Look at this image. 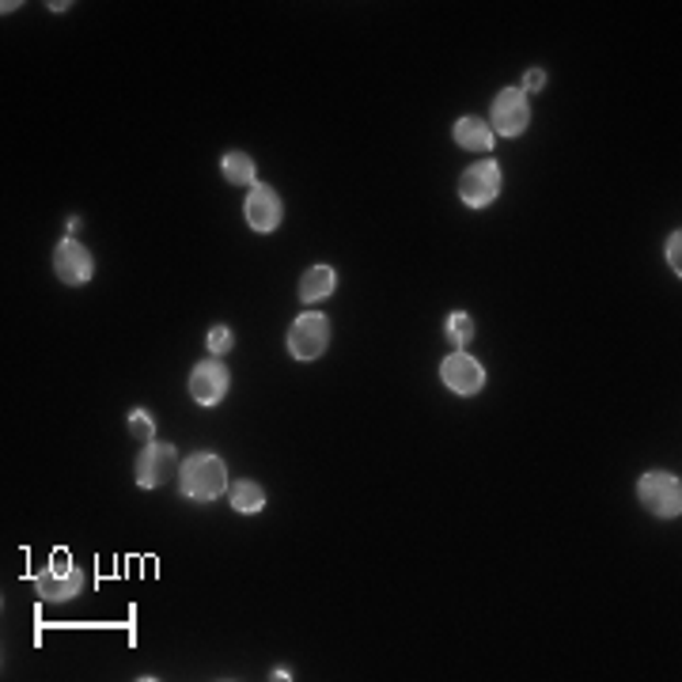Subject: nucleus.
<instances>
[{"label":"nucleus","instance_id":"nucleus-14","mask_svg":"<svg viewBox=\"0 0 682 682\" xmlns=\"http://www.w3.org/2000/svg\"><path fill=\"white\" fill-rule=\"evenodd\" d=\"M228 501H232V508H235V512L251 516V512H262V508H266V490H262L258 482H251V477H243V482L228 485Z\"/></svg>","mask_w":682,"mask_h":682},{"label":"nucleus","instance_id":"nucleus-7","mask_svg":"<svg viewBox=\"0 0 682 682\" xmlns=\"http://www.w3.org/2000/svg\"><path fill=\"white\" fill-rule=\"evenodd\" d=\"M440 380H443V387L448 391H455L459 398H471L477 395V391L485 387V372H482V364L474 361L466 349H455L451 356H443V364H440Z\"/></svg>","mask_w":682,"mask_h":682},{"label":"nucleus","instance_id":"nucleus-20","mask_svg":"<svg viewBox=\"0 0 682 682\" xmlns=\"http://www.w3.org/2000/svg\"><path fill=\"white\" fill-rule=\"evenodd\" d=\"M679 243H682V235H679V232L668 239V266L675 270V277L682 273V266H679Z\"/></svg>","mask_w":682,"mask_h":682},{"label":"nucleus","instance_id":"nucleus-2","mask_svg":"<svg viewBox=\"0 0 682 682\" xmlns=\"http://www.w3.org/2000/svg\"><path fill=\"white\" fill-rule=\"evenodd\" d=\"M637 501H641L652 516L679 519L682 516V482L675 474H663V471L641 474V482H637Z\"/></svg>","mask_w":682,"mask_h":682},{"label":"nucleus","instance_id":"nucleus-13","mask_svg":"<svg viewBox=\"0 0 682 682\" xmlns=\"http://www.w3.org/2000/svg\"><path fill=\"white\" fill-rule=\"evenodd\" d=\"M334 285H338V273L334 270H330V266H311L300 277V300L304 304L327 300V296L334 293Z\"/></svg>","mask_w":682,"mask_h":682},{"label":"nucleus","instance_id":"nucleus-1","mask_svg":"<svg viewBox=\"0 0 682 682\" xmlns=\"http://www.w3.org/2000/svg\"><path fill=\"white\" fill-rule=\"evenodd\" d=\"M178 482H183V497L209 505L220 493H228V466L212 451H198V455H190L178 466Z\"/></svg>","mask_w":682,"mask_h":682},{"label":"nucleus","instance_id":"nucleus-15","mask_svg":"<svg viewBox=\"0 0 682 682\" xmlns=\"http://www.w3.org/2000/svg\"><path fill=\"white\" fill-rule=\"evenodd\" d=\"M220 170H224V178L232 186H254V160L246 152H228L220 160Z\"/></svg>","mask_w":682,"mask_h":682},{"label":"nucleus","instance_id":"nucleus-16","mask_svg":"<svg viewBox=\"0 0 682 682\" xmlns=\"http://www.w3.org/2000/svg\"><path fill=\"white\" fill-rule=\"evenodd\" d=\"M443 338L455 349H466L474 341V319L466 311H451L448 319H443Z\"/></svg>","mask_w":682,"mask_h":682},{"label":"nucleus","instance_id":"nucleus-21","mask_svg":"<svg viewBox=\"0 0 682 682\" xmlns=\"http://www.w3.org/2000/svg\"><path fill=\"white\" fill-rule=\"evenodd\" d=\"M76 228H80V217H68V220H65V235H73Z\"/></svg>","mask_w":682,"mask_h":682},{"label":"nucleus","instance_id":"nucleus-19","mask_svg":"<svg viewBox=\"0 0 682 682\" xmlns=\"http://www.w3.org/2000/svg\"><path fill=\"white\" fill-rule=\"evenodd\" d=\"M542 88H546V73H542V68H527L519 91H524V96H531V91H542Z\"/></svg>","mask_w":682,"mask_h":682},{"label":"nucleus","instance_id":"nucleus-6","mask_svg":"<svg viewBox=\"0 0 682 682\" xmlns=\"http://www.w3.org/2000/svg\"><path fill=\"white\" fill-rule=\"evenodd\" d=\"M330 345V322L327 315L319 311H304L300 319L288 327V353L296 356V361H315V356H322Z\"/></svg>","mask_w":682,"mask_h":682},{"label":"nucleus","instance_id":"nucleus-5","mask_svg":"<svg viewBox=\"0 0 682 682\" xmlns=\"http://www.w3.org/2000/svg\"><path fill=\"white\" fill-rule=\"evenodd\" d=\"M178 466L183 463H178L175 443H164V440L144 443V451L136 455V466H133L136 485H141V490H160V485L178 474Z\"/></svg>","mask_w":682,"mask_h":682},{"label":"nucleus","instance_id":"nucleus-10","mask_svg":"<svg viewBox=\"0 0 682 682\" xmlns=\"http://www.w3.org/2000/svg\"><path fill=\"white\" fill-rule=\"evenodd\" d=\"M228 387H232V372L212 356V361H201L198 369L190 372V398L198 406H217L224 403Z\"/></svg>","mask_w":682,"mask_h":682},{"label":"nucleus","instance_id":"nucleus-12","mask_svg":"<svg viewBox=\"0 0 682 682\" xmlns=\"http://www.w3.org/2000/svg\"><path fill=\"white\" fill-rule=\"evenodd\" d=\"M451 136H455V144L466 152H493V144H497L493 125H485L482 118H459V122L451 125Z\"/></svg>","mask_w":682,"mask_h":682},{"label":"nucleus","instance_id":"nucleus-18","mask_svg":"<svg viewBox=\"0 0 682 682\" xmlns=\"http://www.w3.org/2000/svg\"><path fill=\"white\" fill-rule=\"evenodd\" d=\"M205 345H209L212 356H224L228 349L235 345V334H232L228 327H212V330H209V341H205Z\"/></svg>","mask_w":682,"mask_h":682},{"label":"nucleus","instance_id":"nucleus-17","mask_svg":"<svg viewBox=\"0 0 682 682\" xmlns=\"http://www.w3.org/2000/svg\"><path fill=\"white\" fill-rule=\"evenodd\" d=\"M125 429H130V437L133 440H141V443H152L156 440V417L148 414V409H133L130 417H125Z\"/></svg>","mask_w":682,"mask_h":682},{"label":"nucleus","instance_id":"nucleus-3","mask_svg":"<svg viewBox=\"0 0 682 682\" xmlns=\"http://www.w3.org/2000/svg\"><path fill=\"white\" fill-rule=\"evenodd\" d=\"M501 190H505V175H501L497 160H477L459 178V198L466 209H485L501 198Z\"/></svg>","mask_w":682,"mask_h":682},{"label":"nucleus","instance_id":"nucleus-4","mask_svg":"<svg viewBox=\"0 0 682 682\" xmlns=\"http://www.w3.org/2000/svg\"><path fill=\"white\" fill-rule=\"evenodd\" d=\"M34 587H38V595L46 603H65V600H76V595H80L84 573L73 565V558H68L65 550H54V561L34 576Z\"/></svg>","mask_w":682,"mask_h":682},{"label":"nucleus","instance_id":"nucleus-9","mask_svg":"<svg viewBox=\"0 0 682 682\" xmlns=\"http://www.w3.org/2000/svg\"><path fill=\"white\" fill-rule=\"evenodd\" d=\"M531 125V102L519 88H505L493 99V133L497 136H519Z\"/></svg>","mask_w":682,"mask_h":682},{"label":"nucleus","instance_id":"nucleus-8","mask_svg":"<svg viewBox=\"0 0 682 682\" xmlns=\"http://www.w3.org/2000/svg\"><path fill=\"white\" fill-rule=\"evenodd\" d=\"M243 217H246V224L254 228V232H277L280 228V217H285V205H280L277 198V190L266 183H254L251 186V194H246V201H243Z\"/></svg>","mask_w":682,"mask_h":682},{"label":"nucleus","instance_id":"nucleus-11","mask_svg":"<svg viewBox=\"0 0 682 682\" xmlns=\"http://www.w3.org/2000/svg\"><path fill=\"white\" fill-rule=\"evenodd\" d=\"M91 270H96V262H91L88 246L76 243L73 235H65L62 243H57V251H54V273L57 277H62L65 285L76 288V285H88Z\"/></svg>","mask_w":682,"mask_h":682}]
</instances>
